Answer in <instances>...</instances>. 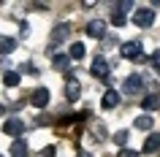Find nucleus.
Here are the masks:
<instances>
[{
    "label": "nucleus",
    "instance_id": "obj_1",
    "mask_svg": "<svg viewBox=\"0 0 160 157\" xmlns=\"http://www.w3.org/2000/svg\"><path fill=\"white\" fill-rule=\"evenodd\" d=\"M141 90H144V76H138V73L125 76V81H122V92L125 95H138Z\"/></svg>",
    "mask_w": 160,
    "mask_h": 157
},
{
    "label": "nucleus",
    "instance_id": "obj_2",
    "mask_svg": "<svg viewBox=\"0 0 160 157\" xmlns=\"http://www.w3.org/2000/svg\"><path fill=\"white\" fill-rule=\"evenodd\" d=\"M119 57H125V60H144L141 43L138 41H125L122 46H119Z\"/></svg>",
    "mask_w": 160,
    "mask_h": 157
},
{
    "label": "nucleus",
    "instance_id": "obj_3",
    "mask_svg": "<svg viewBox=\"0 0 160 157\" xmlns=\"http://www.w3.org/2000/svg\"><path fill=\"white\" fill-rule=\"evenodd\" d=\"M3 133L17 141L19 135L25 133V122H22V119H17V116H11V119H6V122H3Z\"/></svg>",
    "mask_w": 160,
    "mask_h": 157
},
{
    "label": "nucleus",
    "instance_id": "obj_4",
    "mask_svg": "<svg viewBox=\"0 0 160 157\" xmlns=\"http://www.w3.org/2000/svg\"><path fill=\"white\" fill-rule=\"evenodd\" d=\"M90 73L95 76V79H103V81H109V62L103 57H95L92 65H90Z\"/></svg>",
    "mask_w": 160,
    "mask_h": 157
},
{
    "label": "nucleus",
    "instance_id": "obj_5",
    "mask_svg": "<svg viewBox=\"0 0 160 157\" xmlns=\"http://www.w3.org/2000/svg\"><path fill=\"white\" fill-rule=\"evenodd\" d=\"M133 22H136V27H152V22H155V11H152V8H138L133 14Z\"/></svg>",
    "mask_w": 160,
    "mask_h": 157
},
{
    "label": "nucleus",
    "instance_id": "obj_6",
    "mask_svg": "<svg viewBox=\"0 0 160 157\" xmlns=\"http://www.w3.org/2000/svg\"><path fill=\"white\" fill-rule=\"evenodd\" d=\"M130 6H133L130 0H125V3H119V6H114V14H111V25H114V27H122V25H125V22H128L125 11L130 8Z\"/></svg>",
    "mask_w": 160,
    "mask_h": 157
},
{
    "label": "nucleus",
    "instance_id": "obj_7",
    "mask_svg": "<svg viewBox=\"0 0 160 157\" xmlns=\"http://www.w3.org/2000/svg\"><path fill=\"white\" fill-rule=\"evenodd\" d=\"M30 103H33L35 108H46L49 106V90H46V87H38V90L30 95Z\"/></svg>",
    "mask_w": 160,
    "mask_h": 157
},
{
    "label": "nucleus",
    "instance_id": "obj_8",
    "mask_svg": "<svg viewBox=\"0 0 160 157\" xmlns=\"http://www.w3.org/2000/svg\"><path fill=\"white\" fill-rule=\"evenodd\" d=\"M79 95H82V84L76 81L73 76L68 73V84H65V98L68 100H79Z\"/></svg>",
    "mask_w": 160,
    "mask_h": 157
},
{
    "label": "nucleus",
    "instance_id": "obj_9",
    "mask_svg": "<svg viewBox=\"0 0 160 157\" xmlns=\"http://www.w3.org/2000/svg\"><path fill=\"white\" fill-rule=\"evenodd\" d=\"M87 33L92 35V38H98V41H101L103 35H106V22H103V19H92V22L87 25Z\"/></svg>",
    "mask_w": 160,
    "mask_h": 157
},
{
    "label": "nucleus",
    "instance_id": "obj_10",
    "mask_svg": "<svg viewBox=\"0 0 160 157\" xmlns=\"http://www.w3.org/2000/svg\"><path fill=\"white\" fill-rule=\"evenodd\" d=\"M117 103H119V92L117 90H106V95L101 98V106L103 108H114Z\"/></svg>",
    "mask_w": 160,
    "mask_h": 157
},
{
    "label": "nucleus",
    "instance_id": "obj_11",
    "mask_svg": "<svg viewBox=\"0 0 160 157\" xmlns=\"http://www.w3.org/2000/svg\"><path fill=\"white\" fill-rule=\"evenodd\" d=\"M144 152H147V155H152V152H160V135H158V133H152L149 138L144 141Z\"/></svg>",
    "mask_w": 160,
    "mask_h": 157
},
{
    "label": "nucleus",
    "instance_id": "obj_12",
    "mask_svg": "<svg viewBox=\"0 0 160 157\" xmlns=\"http://www.w3.org/2000/svg\"><path fill=\"white\" fill-rule=\"evenodd\" d=\"M11 157H27V141L17 138L11 144Z\"/></svg>",
    "mask_w": 160,
    "mask_h": 157
},
{
    "label": "nucleus",
    "instance_id": "obj_13",
    "mask_svg": "<svg viewBox=\"0 0 160 157\" xmlns=\"http://www.w3.org/2000/svg\"><path fill=\"white\" fill-rule=\"evenodd\" d=\"M68 33H71V25H68V22H60V25L54 27L52 38H54V41H65V38H68Z\"/></svg>",
    "mask_w": 160,
    "mask_h": 157
},
{
    "label": "nucleus",
    "instance_id": "obj_14",
    "mask_svg": "<svg viewBox=\"0 0 160 157\" xmlns=\"http://www.w3.org/2000/svg\"><path fill=\"white\" fill-rule=\"evenodd\" d=\"M136 130H152V125H155V119H152L149 114H141V116H136Z\"/></svg>",
    "mask_w": 160,
    "mask_h": 157
},
{
    "label": "nucleus",
    "instance_id": "obj_15",
    "mask_svg": "<svg viewBox=\"0 0 160 157\" xmlns=\"http://www.w3.org/2000/svg\"><path fill=\"white\" fill-rule=\"evenodd\" d=\"M52 65L57 68V71H68V65H71V54H54V57H52Z\"/></svg>",
    "mask_w": 160,
    "mask_h": 157
},
{
    "label": "nucleus",
    "instance_id": "obj_16",
    "mask_svg": "<svg viewBox=\"0 0 160 157\" xmlns=\"http://www.w3.org/2000/svg\"><path fill=\"white\" fill-rule=\"evenodd\" d=\"M141 108H147V111H155V108H160V95H147V98L141 100Z\"/></svg>",
    "mask_w": 160,
    "mask_h": 157
},
{
    "label": "nucleus",
    "instance_id": "obj_17",
    "mask_svg": "<svg viewBox=\"0 0 160 157\" xmlns=\"http://www.w3.org/2000/svg\"><path fill=\"white\" fill-rule=\"evenodd\" d=\"M19 81H22V76H19L17 71H6V73H3V84H6V87H17Z\"/></svg>",
    "mask_w": 160,
    "mask_h": 157
},
{
    "label": "nucleus",
    "instance_id": "obj_18",
    "mask_svg": "<svg viewBox=\"0 0 160 157\" xmlns=\"http://www.w3.org/2000/svg\"><path fill=\"white\" fill-rule=\"evenodd\" d=\"M68 54H71V60H82V57L87 54L84 43H79V41H76V43H71V52H68Z\"/></svg>",
    "mask_w": 160,
    "mask_h": 157
},
{
    "label": "nucleus",
    "instance_id": "obj_19",
    "mask_svg": "<svg viewBox=\"0 0 160 157\" xmlns=\"http://www.w3.org/2000/svg\"><path fill=\"white\" fill-rule=\"evenodd\" d=\"M17 49V41L14 38H0V54H11Z\"/></svg>",
    "mask_w": 160,
    "mask_h": 157
},
{
    "label": "nucleus",
    "instance_id": "obj_20",
    "mask_svg": "<svg viewBox=\"0 0 160 157\" xmlns=\"http://www.w3.org/2000/svg\"><path fill=\"white\" fill-rule=\"evenodd\" d=\"M114 144H119V149H125V144H128V130H117V133H114Z\"/></svg>",
    "mask_w": 160,
    "mask_h": 157
},
{
    "label": "nucleus",
    "instance_id": "obj_21",
    "mask_svg": "<svg viewBox=\"0 0 160 157\" xmlns=\"http://www.w3.org/2000/svg\"><path fill=\"white\" fill-rule=\"evenodd\" d=\"M117 157H138V152H133V149H128V146H125V149H119V155H117Z\"/></svg>",
    "mask_w": 160,
    "mask_h": 157
},
{
    "label": "nucleus",
    "instance_id": "obj_22",
    "mask_svg": "<svg viewBox=\"0 0 160 157\" xmlns=\"http://www.w3.org/2000/svg\"><path fill=\"white\" fill-rule=\"evenodd\" d=\"M38 157H54V144H52V146H46V149H41V152H38Z\"/></svg>",
    "mask_w": 160,
    "mask_h": 157
},
{
    "label": "nucleus",
    "instance_id": "obj_23",
    "mask_svg": "<svg viewBox=\"0 0 160 157\" xmlns=\"http://www.w3.org/2000/svg\"><path fill=\"white\" fill-rule=\"evenodd\" d=\"M149 62H152V65H155V68L160 71V49H158V52H155V54L149 57Z\"/></svg>",
    "mask_w": 160,
    "mask_h": 157
},
{
    "label": "nucleus",
    "instance_id": "obj_24",
    "mask_svg": "<svg viewBox=\"0 0 160 157\" xmlns=\"http://www.w3.org/2000/svg\"><path fill=\"white\" fill-rule=\"evenodd\" d=\"M76 157H92L90 152H76Z\"/></svg>",
    "mask_w": 160,
    "mask_h": 157
},
{
    "label": "nucleus",
    "instance_id": "obj_25",
    "mask_svg": "<svg viewBox=\"0 0 160 157\" xmlns=\"http://www.w3.org/2000/svg\"><path fill=\"white\" fill-rule=\"evenodd\" d=\"M3 114H6V108H3V106H0V116H3Z\"/></svg>",
    "mask_w": 160,
    "mask_h": 157
}]
</instances>
